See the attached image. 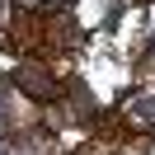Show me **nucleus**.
I'll return each mask as SVG.
<instances>
[{
	"mask_svg": "<svg viewBox=\"0 0 155 155\" xmlns=\"http://www.w3.org/2000/svg\"><path fill=\"white\" fill-rule=\"evenodd\" d=\"M19 85L28 89L33 99H52V94H57V80H52L47 71H38V66H24L19 71Z\"/></svg>",
	"mask_w": 155,
	"mask_h": 155,
	"instance_id": "obj_1",
	"label": "nucleus"
}]
</instances>
